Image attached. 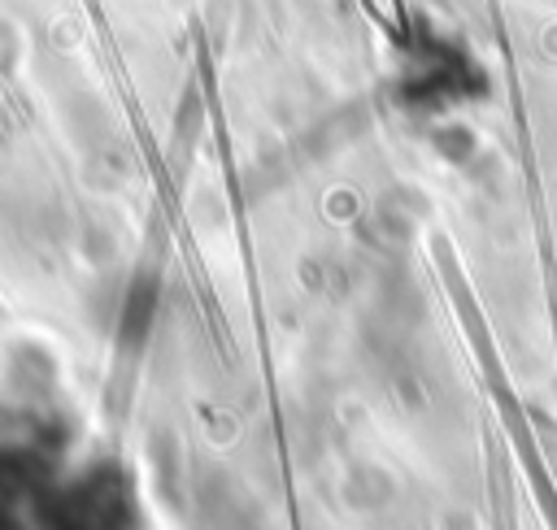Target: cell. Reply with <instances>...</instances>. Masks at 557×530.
I'll list each match as a JSON object with an SVG mask.
<instances>
[{"label": "cell", "mask_w": 557, "mask_h": 530, "mask_svg": "<svg viewBox=\"0 0 557 530\" xmlns=\"http://www.w3.org/2000/svg\"><path fill=\"white\" fill-rule=\"evenodd\" d=\"M487 91V74L479 61L448 35L431 26H413L400 43V100L409 109L435 113L466 104Z\"/></svg>", "instance_id": "obj_1"}]
</instances>
